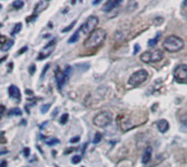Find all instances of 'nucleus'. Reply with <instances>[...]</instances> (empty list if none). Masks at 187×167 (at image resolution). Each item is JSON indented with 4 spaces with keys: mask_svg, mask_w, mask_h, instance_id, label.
Returning a JSON list of instances; mask_svg holds the SVG:
<instances>
[{
    "mask_svg": "<svg viewBox=\"0 0 187 167\" xmlns=\"http://www.w3.org/2000/svg\"><path fill=\"white\" fill-rule=\"evenodd\" d=\"M80 141V137H75V138H72L70 140L71 143H75V142H79Z\"/></svg>",
    "mask_w": 187,
    "mask_h": 167,
    "instance_id": "obj_31",
    "label": "nucleus"
},
{
    "mask_svg": "<svg viewBox=\"0 0 187 167\" xmlns=\"http://www.w3.org/2000/svg\"><path fill=\"white\" fill-rule=\"evenodd\" d=\"M7 143V139L5 138V132L1 131L0 132V144H6Z\"/></svg>",
    "mask_w": 187,
    "mask_h": 167,
    "instance_id": "obj_25",
    "label": "nucleus"
},
{
    "mask_svg": "<svg viewBox=\"0 0 187 167\" xmlns=\"http://www.w3.org/2000/svg\"><path fill=\"white\" fill-rule=\"evenodd\" d=\"M148 76H149V74H148L147 70L141 69V70H138V71H136L135 73L131 74V76L129 78V80H128V83L132 86L140 85L143 82L147 81Z\"/></svg>",
    "mask_w": 187,
    "mask_h": 167,
    "instance_id": "obj_5",
    "label": "nucleus"
},
{
    "mask_svg": "<svg viewBox=\"0 0 187 167\" xmlns=\"http://www.w3.org/2000/svg\"><path fill=\"white\" fill-rule=\"evenodd\" d=\"M8 151H0V155H2V154H7Z\"/></svg>",
    "mask_w": 187,
    "mask_h": 167,
    "instance_id": "obj_36",
    "label": "nucleus"
},
{
    "mask_svg": "<svg viewBox=\"0 0 187 167\" xmlns=\"http://www.w3.org/2000/svg\"><path fill=\"white\" fill-rule=\"evenodd\" d=\"M77 23V21H73V22H72V23L70 24V25H69V26H67V27H65V29L62 30V32H64V33H66V32H68V31H70L71 29H72V27H73V26H75V24Z\"/></svg>",
    "mask_w": 187,
    "mask_h": 167,
    "instance_id": "obj_26",
    "label": "nucleus"
},
{
    "mask_svg": "<svg viewBox=\"0 0 187 167\" xmlns=\"http://www.w3.org/2000/svg\"><path fill=\"white\" fill-rule=\"evenodd\" d=\"M70 71H71V67H69V66H67L64 71H60L59 69H57L56 81H57V85H58V89H59V90L62 89V86L65 85V83L67 82V80L69 79Z\"/></svg>",
    "mask_w": 187,
    "mask_h": 167,
    "instance_id": "obj_7",
    "label": "nucleus"
},
{
    "mask_svg": "<svg viewBox=\"0 0 187 167\" xmlns=\"http://www.w3.org/2000/svg\"><path fill=\"white\" fill-rule=\"evenodd\" d=\"M80 161H81V156L80 155H75V156L72 157V163L73 164H78V163H80Z\"/></svg>",
    "mask_w": 187,
    "mask_h": 167,
    "instance_id": "obj_27",
    "label": "nucleus"
},
{
    "mask_svg": "<svg viewBox=\"0 0 187 167\" xmlns=\"http://www.w3.org/2000/svg\"><path fill=\"white\" fill-rule=\"evenodd\" d=\"M0 9H1V5H0Z\"/></svg>",
    "mask_w": 187,
    "mask_h": 167,
    "instance_id": "obj_41",
    "label": "nucleus"
},
{
    "mask_svg": "<svg viewBox=\"0 0 187 167\" xmlns=\"http://www.w3.org/2000/svg\"><path fill=\"white\" fill-rule=\"evenodd\" d=\"M102 137H103V135H102V133H100V132H96V133H95V137H94V139H93V143L94 144H98V142H100V141L102 140Z\"/></svg>",
    "mask_w": 187,
    "mask_h": 167,
    "instance_id": "obj_21",
    "label": "nucleus"
},
{
    "mask_svg": "<svg viewBox=\"0 0 187 167\" xmlns=\"http://www.w3.org/2000/svg\"><path fill=\"white\" fill-rule=\"evenodd\" d=\"M6 111V107L3 105H0V116Z\"/></svg>",
    "mask_w": 187,
    "mask_h": 167,
    "instance_id": "obj_33",
    "label": "nucleus"
},
{
    "mask_svg": "<svg viewBox=\"0 0 187 167\" xmlns=\"http://www.w3.org/2000/svg\"><path fill=\"white\" fill-rule=\"evenodd\" d=\"M121 2H122V1H119V0H118V1L111 0V1H108V2L105 3V5L103 7V11H105V12H109V11H112L113 9H115Z\"/></svg>",
    "mask_w": 187,
    "mask_h": 167,
    "instance_id": "obj_13",
    "label": "nucleus"
},
{
    "mask_svg": "<svg viewBox=\"0 0 187 167\" xmlns=\"http://www.w3.org/2000/svg\"><path fill=\"white\" fill-rule=\"evenodd\" d=\"M8 92H9V96L11 98L18 100V102L21 100V93H20L19 87H17L15 85H10Z\"/></svg>",
    "mask_w": 187,
    "mask_h": 167,
    "instance_id": "obj_11",
    "label": "nucleus"
},
{
    "mask_svg": "<svg viewBox=\"0 0 187 167\" xmlns=\"http://www.w3.org/2000/svg\"><path fill=\"white\" fill-rule=\"evenodd\" d=\"M79 34H80V31H77L70 38H69V41H68V43H75V42H78V39H79Z\"/></svg>",
    "mask_w": 187,
    "mask_h": 167,
    "instance_id": "obj_16",
    "label": "nucleus"
},
{
    "mask_svg": "<svg viewBox=\"0 0 187 167\" xmlns=\"http://www.w3.org/2000/svg\"><path fill=\"white\" fill-rule=\"evenodd\" d=\"M183 5H187V1H183Z\"/></svg>",
    "mask_w": 187,
    "mask_h": 167,
    "instance_id": "obj_40",
    "label": "nucleus"
},
{
    "mask_svg": "<svg viewBox=\"0 0 187 167\" xmlns=\"http://www.w3.org/2000/svg\"><path fill=\"white\" fill-rule=\"evenodd\" d=\"M106 38V32L103 29H98L94 32L89 35V37L84 41L83 46L87 49H94V48L98 47L100 45H102L103 42Z\"/></svg>",
    "mask_w": 187,
    "mask_h": 167,
    "instance_id": "obj_1",
    "label": "nucleus"
},
{
    "mask_svg": "<svg viewBox=\"0 0 187 167\" xmlns=\"http://www.w3.org/2000/svg\"><path fill=\"white\" fill-rule=\"evenodd\" d=\"M100 2H101V1H100V0H96V1H93V5H98V3H100Z\"/></svg>",
    "mask_w": 187,
    "mask_h": 167,
    "instance_id": "obj_37",
    "label": "nucleus"
},
{
    "mask_svg": "<svg viewBox=\"0 0 187 167\" xmlns=\"http://www.w3.org/2000/svg\"><path fill=\"white\" fill-rule=\"evenodd\" d=\"M13 46V41H7L3 45H2V47H1V50L2 52H7V50H9L10 48Z\"/></svg>",
    "mask_w": 187,
    "mask_h": 167,
    "instance_id": "obj_15",
    "label": "nucleus"
},
{
    "mask_svg": "<svg viewBox=\"0 0 187 167\" xmlns=\"http://www.w3.org/2000/svg\"><path fill=\"white\" fill-rule=\"evenodd\" d=\"M68 119H69V115H68V114H64L60 117V120H59V122H60L61 124H67Z\"/></svg>",
    "mask_w": 187,
    "mask_h": 167,
    "instance_id": "obj_22",
    "label": "nucleus"
},
{
    "mask_svg": "<svg viewBox=\"0 0 187 167\" xmlns=\"http://www.w3.org/2000/svg\"><path fill=\"white\" fill-rule=\"evenodd\" d=\"M98 24V16L91 15V16H89V18L87 19V21L81 25V27H80L79 31L80 32H82L83 34H91L92 32L95 31V27H96Z\"/></svg>",
    "mask_w": 187,
    "mask_h": 167,
    "instance_id": "obj_6",
    "label": "nucleus"
},
{
    "mask_svg": "<svg viewBox=\"0 0 187 167\" xmlns=\"http://www.w3.org/2000/svg\"><path fill=\"white\" fill-rule=\"evenodd\" d=\"M26 50H28V47H26V46H25V47H22L20 49L19 53H18V55H21V54H23L24 52H26Z\"/></svg>",
    "mask_w": 187,
    "mask_h": 167,
    "instance_id": "obj_32",
    "label": "nucleus"
},
{
    "mask_svg": "<svg viewBox=\"0 0 187 167\" xmlns=\"http://www.w3.org/2000/svg\"><path fill=\"white\" fill-rule=\"evenodd\" d=\"M49 66H51V65H49V63H47L46 66L44 67V70L42 71V74H41V76H42V78H44V76H45V73L47 72V70H48V68H49Z\"/></svg>",
    "mask_w": 187,
    "mask_h": 167,
    "instance_id": "obj_28",
    "label": "nucleus"
},
{
    "mask_svg": "<svg viewBox=\"0 0 187 167\" xmlns=\"http://www.w3.org/2000/svg\"><path fill=\"white\" fill-rule=\"evenodd\" d=\"M138 49H139V45H136V46H135V50H134V54L138 53Z\"/></svg>",
    "mask_w": 187,
    "mask_h": 167,
    "instance_id": "obj_34",
    "label": "nucleus"
},
{
    "mask_svg": "<svg viewBox=\"0 0 187 167\" xmlns=\"http://www.w3.org/2000/svg\"><path fill=\"white\" fill-rule=\"evenodd\" d=\"M23 152H24V156H25V157H28V155H30V148H25L23 150Z\"/></svg>",
    "mask_w": 187,
    "mask_h": 167,
    "instance_id": "obj_30",
    "label": "nucleus"
},
{
    "mask_svg": "<svg viewBox=\"0 0 187 167\" xmlns=\"http://www.w3.org/2000/svg\"><path fill=\"white\" fill-rule=\"evenodd\" d=\"M183 124H185V126H187V119H185L184 121H183Z\"/></svg>",
    "mask_w": 187,
    "mask_h": 167,
    "instance_id": "obj_39",
    "label": "nucleus"
},
{
    "mask_svg": "<svg viewBox=\"0 0 187 167\" xmlns=\"http://www.w3.org/2000/svg\"><path fill=\"white\" fill-rule=\"evenodd\" d=\"M157 127H158V129H159L160 132L165 133V132L168 130V128H170V124H168V120L161 119V120H159V121L157 122Z\"/></svg>",
    "mask_w": 187,
    "mask_h": 167,
    "instance_id": "obj_12",
    "label": "nucleus"
},
{
    "mask_svg": "<svg viewBox=\"0 0 187 167\" xmlns=\"http://www.w3.org/2000/svg\"><path fill=\"white\" fill-rule=\"evenodd\" d=\"M151 156H152V148H151V146H148V148L145 150V152H143L142 163H143V164H147V163L151 159Z\"/></svg>",
    "mask_w": 187,
    "mask_h": 167,
    "instance_id": "obj_14",
    "label": "nucleus"
},
{
    "mask_svg": "<svg viewBox=\"0 0 187 167\" xmlns=\"http://www.w3.org/2000/svg\"><path fill=\"white\" fill-rule=\"evenodd\" d=\"M56 45V39H54L52 42H49V43L47 44L45 47L42 49V52L39 53L37 57V60H43V59H45V58L49 57L53 53V49H54V46Z\"/></svg>",
    "mask_w": 187,
    "mask_h": 167,
    "instance_id": "obj_9",
    "label": "nucleus"
},
{
    "mask_svg": "<svg viewBox=\"0 0 187 167\" xmlns=\"http://www.w3.org/2000/svg\"><path fill=\"white\" fill-rule=\"evenodd\" d=\"M36 71V67H35V65H32L31 67H30V74H34V72Z\"/></svg>",
    "mask_w": 187,
    "mask_h": 167,
    "instance_id": "obj_29",
    "label": "nucleus"
},
{
    "mask_svg": "<svg viewBox=\"0 0 187 167\" xmlns=\"http://www.w3.org/2000/svg\"><path fill=\"white\" fill-rule=\"evenodd\" d=\"M113 116L109 111H101L93 118V124L98 128L107 127L112 122Z\"/></svg>",
    "mask_w": 187,
    "mask_h": 167,
    "instance_id": "obj_3",
    "label": "nucleus"
},
{
    "mask_svg": "<svg viewBox=\"0 0 187 167\" xmlns=\"http://www.w3.org/2000/svg\"><path fill=\"white\" fill-rule=\"evenodd\" d=\"M45 142H46V144H48V145H55V144H58L59 143V140L56 138H51V139H46L45 140Z\"/></svg>",
    "mask_w": 187,
    "mask_h": 167,
    "instance_id": "obj_17",
    "label": "nucleus"
},
{
    "mask_svg": "<svg viewBox=\"0 0 187 167\" xmlns=\"http://www.w3.org/2000/svg\"><path fill=\"white\" fill-rule=\"evenodd\" d=\"M0 167H7V162H5V161H3V162L0 164Z\"/></svg>",
    "mask_w": 187,
    "mask_h": 167,
    "instance_id": "obj_35",
    "label": "nucleus"
},
{
    "mask_svg": "<svg viewBox=\"0 0 187 167\" xmlns=\"http://www.w3.org/2000/svg\"><path fill=\"white\" fill-rule=\"evenodd\" d=\"M49 5V1H47V0H43V1H39L37 5H35V9H34V13H33V16L35 18L38 13H41L43 12L44 10L47 9V7Z\"/></svg>",
    "mask_w": 187,
    "mask_h": 167,
    "instance_id": "obj_10",
    "label": "nucleus"
},
{
    "mask_svg": "<svg viewBox=\"0 0 187 167\" xmlns=\"http://www.w3.org/2000/svg\"><path fill=\"white\" fill-rule=\"evenodd\" d=\"M163 53L161 50H148L141 54L140 60L145 63H152V62H158L162 60Z\"/></svg>",
    "mask_w": 187,
    "mask_h": 167,
    "instance_id": "obj_4",
    "label": "nucleus"
},
{
    "mask_svg": "<svg viewBox=\"0 0 187 167\" xmlns=\"http://www.w3.org/2000/svg\"><path fill=\"white\" fill-rule=\"evenodd\" d=\"M26 93H28L30 95H32V94H33V92H32V91H30V90H28V91H26Z\"/></svg>",
    "mask_w": 187,
    "mask_h": 167,
    "instance_id": "obj_38",
    "label": "nucleus"
},
{
    "mask_svg": "<svg viewBox=\"0 0 187 167\" xmlns=\"http://www.w3.org/2000/svg\"><path fill=\"white\" fill-rule=\"evenodd\" d=\"M49 107H51V104H45V105H43L42 107H41V113H42V114L47 113L48 109H49Z\"/></svg>",
    "mask_w": 187,
    "mask_h": 167,
    "instance_id": "obj_23",
    "label": "nucleus"
},
{
    "mask_svg": "<svg viewBox=\"0 0 187 167\" xmlns=\"http://www.w3.org/2000/svg\"><path fill=\"white\" fill-rule=\"evenodd\" d=\"M163 48L170 53H176L184 48V41L178 36L170 35L164 39Z\"/></svg>",
    "mask_w": 187,
    "mask_h": 167,
    "instance_id": "obj_2",
    "label": "nucleus"
},
{
    "mask_svg": "<svg viewBox=\"0 0 187 167\" xmlns=\"http://www.w3.org/2000/svg\"><path fill=\"white\" fill-rule=\"evenodd\" d=\"M12 5H13L14 9H21L24 5V2L23 1H20V0H17V1H13Z\"/></svg>",
    "mask_w": 187,
    "mask_h": 167,
    "instance_id": "obj_19",
    "label": "nucleus"
},
{
    "mask_svg": "<svg viewBox=\"0 0 187 167\" xmlns=\"http://www.w3.org/2000/svg\"><path fill=\"white\" fill-rule=\"evenodd\" d=\"M174 78L179 82H184L187 80V66L186 65H178L173 71Z\"/></svg>",
    "mask_w": 187,
    "mask_h": 167,
    "instance_id": "obj_8",
    "label": "nucleus"
},
{
    "mask_svg": "<svg viewBox=\"0 0 187 167\" xmlns=\"http://www.w3.org/2000/svg\"><path fill=\"white\" fill-rule=\"evenodd\" d=\"M8 115H9V116H14V115L21 116V115H22V111H21V109H19V108H12V109L8 113Z\"/></svg>",
    "mask_w": 187,
    "mask_h": 167,
    "instance_id": "obj_18",
    "label": "nucleus"
},
{
    "mask_svg": "<svg viewBox=\"0 0 187 167\" xmlns=\"http://www.w3.org/2000/svg\"><path fill=\"white\" fill-rule=\"evenodd\" d=\"M160 35H161V33L158 34V36H157V37H155L154 39H151V41H149V43H148V45H149V46H154L155 44H157V42H158V39H159Z\"/></svg>",
    "mask_w": 187,
    "mask_h": 167,
    "instance_id": "obj_24",
    "label": "nucleus"
},
{
    "mask_svg": "<svg viewBox=\"0 0 187 167\" xmlns=\"http://www.w3.org/2000/svg\"><path fill=\"white\" fill-rule=\"evenodd\" d=\"M22 30V23H17V25L14 26V29L12 30V35L20 33V31Z\"/></svg>",
    "mask_w": 187,
    "mask_h": 167,
    "instance_id": "obj_20",
    "label": "nucleus"
}]
</instances>
